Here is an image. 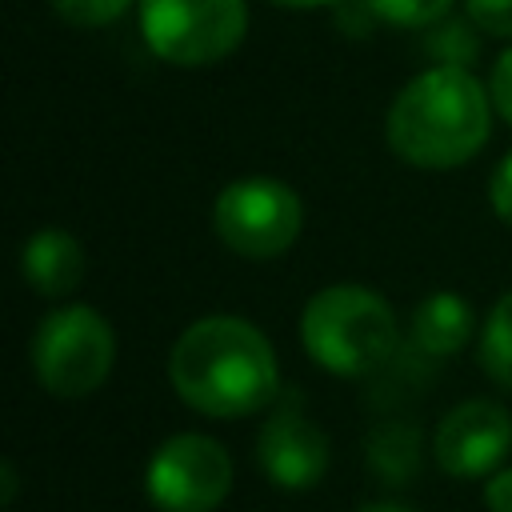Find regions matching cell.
Here are the masks:
<instances>
[{
	"mask_svg": "<svg viewBox=\"0 0 512 512\" xmlns=\"http://www.w3.org/2000/svg\"><path fill=\"white\" fill-rule=\"evenodd\" d=\"M484 504L488 512H512V464L484 476Z\"/></svg>",
	"mask_w": 512,
	"mask_h": 512,
	"instance_id": "20",
	"label": "cell"
},
{
	"mask_svg": "<svg viewBox=\"0 0 512 512\" xmlns=\"http://www.w3.org/2000/svg\"><path fill=\"white\" fill-rule=\"evenodd\" d=\"M168 380L192 412L240 420L276 404L280 360L272 340L252 320L204 316L176 336L168 352Z\"/></svg>",
	"mask_w": 512,
	"mask_h": 512,
	"instance_id": "1",
	"label": "cell"
},
{
	"mask_svg": "<svg viewBox=\"0 0 512 512\" xmlns=\"http://www.w3.org/2000/svg\"><path fill=\"white\" fill-rule=\"evenodd\" d=\"M300 344L328 376L360 380L380 372L400 344L392 304L364 284H328L300 312Z\"/></svg>",
	"mask_w": 512,
	"mask_h": 512,
	"instance_id": "3",
	"label": "cell"
},
{
	"mask_svg": "<svg viewBox=\"0 0 512 512\" xmlns=\"http://www.w3.org/2000/svg\"><path fill=\"white\" fill-rule=\"evenodd\" d=\"M492 112L488 84L472 68L432 64L396 92L384 116V140L412 168H460L488 144Z\"/></svg>",
	"mask_w": 512,
	"mask_h": 512,
	"instance_id": "2",
	"label": "cell"
},
{
	"mask_svg": "<svg viewBox=\"0 0 512 512\" xmlns=\"http://www.w3.org/2000/svg\"><path fill=\"white\" fill-rule=\"evenodd\" d=\"M144 492L156 512H216L232 492V456L216 436L172 432L148 456Z\"/></svg>",
	"mask_w": 512,
	"mask_h": 512,
	"instance_id": "7",
	"label": "cell"
},
{
	"mask_svg": "<svg viewBox=\"0 0 512 512\" xmlns=\"http://www.w3.org/2000/svg\"><path fill=\"white\" fill-rule=\"evenodd\" d=\"M476 24L468 20V12L464 16H444V20H436L432 28H424V52H428V60L432 64H456V68H468L472 64V56L480 52V40H476Z\"/></svg>",
	"mask_w": 512,
	"mask_h": 512,
	"instance_id": "14",
	"label": "cell"
},
{
	"mask_svg": "<svg viewBox=\"0 0 512 512\" xmlns=\"http://www.w3.org/2000/svg\"><path fill=\"white\" fill-rule=\"evenodd\" d=\"M28 364L48 396L84 400L112 376L116 332L92 304H60L36 324Z\"/></svg>",
	"mask_w": 512,
	"mask_h": 512,
	"instance_id": "4",
	"label": "cell"
},
{
	"mask_svg": "<svg viewBox=\"0 0 512 512\" xmlns=\"http://www.w3.org/2000/svg\"><path fill=\"white\" fill-rule=\"evenodd\" d=\"M56 16H64L76 28H104L128 12L132 0H48Z\"/></svg>",
	"mask_w": 512,
	"mask_h": 512,
	"instance_id": "16",
	"label": "cell"
},
{
	"mask_svg": "<svg viewBox=\"0 0 512 512\" xmlns=\"http://www.w3.org/2000/svg\"><path fill=\"white\" fill-rule=\"evenodd\" d=\"M512 452V412L500 400H460L432 432V460L456 480H480L504 468Z\"/></svg>",
	"mask_w": 512,
	"mask_h": 512,
	"instance_id": "9",
	"label": "cell"
},
{
	"mask_svg": "<svg viewBox=\"0 0 512 512\" xmlns=\"http://www.w3.org/2000/svg\"><path fill=\"white\" fill-rule=\"evenodd\" d=\"M252 456L276 488L308 492L324 480L332 444H328V432L304 412L300 396L292 392V396H276V408L268 412V420L256 432Z\"/></svg>",
	"mask_w": 512,
	"mask_h": 512,
	"instance_id": "8",
	"label": "cell"
},
{
	"mask_svg": "<svg viewBox=\"0 0 512 512\" xmlns=\"http://www.w3.org/2000/svg\"><path fill=\"white\" fill-rule=\"evenodd\" d=\"M488 96L504 124H512V48H504L488 72Z\"/></svg>",
	"mask_w": 512,
	"mask_h": 512,
	"instance_id": "18",
	"label": "cell"
},
{
	"mask_svg": "<svg viewBox=\"0 0 512 512\" xmlns=\"http://www.w3.org/2000/svg\"><path fill=\"white\" fill-rule=\"evenodd\" d=\"M280 8H328V4H344V0H272Z\"/></svg>",
	"mask_w": 512,
	"mask_h": 512,
	"instance_id": "23",
	"label": "cell"
},
{
	"mask_svg": "<svg viewBox=\"0 0 512 512\" xmlns=\"http://www.w3.org/2000/svg\"><path fill=\"white\" fill-rule=\"evenodd\" d=\"M0 480H4L0 500H4V504H12V500H16V464H12V460H0Z\"/></svg>",
	"mask_w": 512,
	"mask_h": 512,
	"instance_id": "21",
	"label": "cell"
},
{
	"mask_svg": "<svg viewBox=\"0 0 512 512\" xmlns=\"http://www.w3.org/2000/svg\"><path fill=\"white\" fill-rule=\"evenodd\" d=\"M364 4L388 28H432L452 12L456 0H364Z\"/></svg>",
	"mask_w": 512,
	"mask_h": 512,
	"instance_id": "15",
	"label": "cell"
},
{
	"mask_svg": "<svg viewBox=\"0 0 512 512\" xmlns=\"http://www.w3.org/2000/svg\"><path fill=\"white\" fill-rule=\"evenodd\" d=\"M304 228V204L296 188L276 176H236L212 200L216 240L244 260L284 256Z\"/></svg>",
	"mask_w": 512,
	"mask_h": 512,
	"instance_id": "6",
	"label": "cell"
},
{
	"mask_svg": "<svg viewBox=\"0 0 512 512\" xmlns=\"http://www.w3.org/2000/svg\"><path fill=\"white\" fill-rule=\"evenodd\" d=\"M464 12L484 36L512 40V0H464Z\"/></svg>",
	"mask_w": 512,
	"mask_h": 512,
	"instance_id": "17",
	"label": "cell"
},
{
	"mask_svg": "<svg viewBox=\"0 0 512 512\" xmlns=\"http://www.w3.org/2000/svg\"><path fill=\"white\" fill-rule=\"evenodd\" d=\"M140 36L176 68L228 60L248 36V0H136Z\"/></svg>",
	"mask_w": 512,
	"mask_h": 512,
	"instance_id": "5",
	"label": "cell"
},
{
	"mask_svg": "<svg viewBox=\"0 0 512 512\" xmlns=\"http://www.w3.org/2000/svg\"><path fill=\"white\" fill-rule=\"evenodd\" d=\"M480 368L492 384L512 392V288L488 308L480 328Z\"/></svg>",
	"mask_w": 512,
	"mask_h": 512,
	"instance_id": "13",
	"label": "cell"
},
{
	"mask_svg": "<svg viewBox=\"0 0 512 512\" xmlns=\"http://www.w3.org/2000/svg\"><path fill=\"white\" fill-rule=\"evenodd\" d=\"M364 460L368 472L392 488H404L412 476H420V460H424V440L420 428L408 420H388L376 424L364 440Z\"/></svg>",
	"mask_w": 512,
	"mask_h": 512,
	"instance_id": "12",
	"label": "cell"
},
{
	"mask_svg": "<svg viewBox=\"0 0 512 512\" xmlns=\"http://www.w3.org/2000/svg\"><path fill=\"white\" fill-rule=\"evenodd\" d=\"M488 204H492L496 220L512 228V152H504L488 176Z\"/></svg>",
	"mask_w": 512,
	"mask_h": 512,
	"instance_id": "19",
	"label": "cell"
},
{
	"mask_svg": "<svg viewBox=\"0 0 512 512\" xmlns=\"http://www.w3.org/2000/svg\"><path fill=\"white\" fill-rule=\"evenodd\" d=\"M88 256L68 228H40L20 248V276L44 300H64L80 288Z\"/></svg>",
	"mask_w": 512,
	"mask_h": 512,
	"instance_id": "10",
	"label": "cell"
},
{
	"mask_svg": "<svg viewBox=\"0 0 512 512\" xmlns=\"http://www.w3.org/2000/svg\"><path fill=\"white\" fill-rule=\"evenodd\" d=\"M476 332V312L472 304L460 296V292H428L416 308H412V324H408V336L412 344L432 356V360H444V356H456Z\"/></svg>",
	"mask_w": 512,
	"mask_h": 512,
	"instance_id": "11",
	"label": "cell"
},
{
	"mask_svg": "<svg viewBox=\"0 0 512 512\" xmlns=\"http://www.w3.org/2000/svg\"><path fill=\"white\" fill-rule=\"evenodd\" d=\"M356 512H412V508L400 504V500H368V504H360Z\"/></svg>",
	"mask_w": 512,
	"mask_h": 512,
	"instance_id": "22",
	"label": "cell"
}]
</instances>
